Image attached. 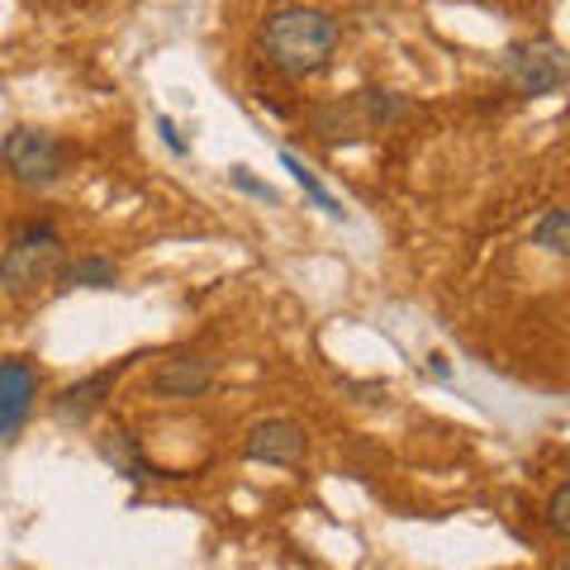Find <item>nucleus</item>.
<instances>
[{
    "label": "nucleus",
    "instance_id": "ddd939ff",
    "mask_svg": "<svg viewBox=\"0 0 570 570\" xmlns=\"http://www.w3.org/2000/svg\"><path fill=\"white\" fill-rule=\"evenodd\" d=\"M281 167H285V171H291V176H295V186H299V190H305V195H309V200H314L318 209H324V214H328V219H347V209H343V200H337V195H333V190H328L324 181H318V171H314V167L305 163V157H295L291 148H281Z\"/></svg>",
    "mask_w": 570,
    "mask_h": 570
},
{
    "label": "nucleus",
    "instance_id": "f257e3e1",
    "mask_svg": "<svg viewBox=\"0 0 570 570\" xmlns=\"http://www.w3.org/2000/svg\"><path fill=\"white\" fill-rule=\"evenodd\" d=\"M257 43L262 58L281 77H314V71L328 67L337 43H343V20L318 6H281L276 14H266Z\"/></svg>",
    "mask_w": 570,
    "mask_h": 570
},
{
    "label": "nucleus",
    "instance_id": "9b49d317",
    "mask_svg": "<svg viewBox=\"0 0 570 570\" xmlns=\"http://www.w3.org/2000/svg\"><path fill=\"white\" fill-rule=\"evenodd\" d=\"M96 452L110 461V466L119 471V475H129L134 485H142V480H153V466L142 461V452H138V442L124 433V428H110V433H100V442H96Z\"/></svg>",
    "mask_w": 570,
    "mask_h": 570
},
{
    "label": "nucleus",
    "instance_id": "39448f33",
    "mask_svg": "<svg viewBox=\"0 0 570 570\" xmlns=\"http://www.w3.org/2000/svg\"><path fill=\"white\" fill-rule=\"evenodd\" d=\"M309 452V433L295 419H257L243 433V456L257 466H299Z\"/></svg>",
    "mask_w": 570,
    "mask_h": 570
},
{
    "label": "nucleus",
    "instance_id": "9d476101",
    "mask_svg": "<svg viewBox=\"0 0 570 570\" xmlns=\"http://www.w3.org/2000/svg\"><path fill=\"white\" fill-rule=\"evenodd\" d=\"M356 105H362L371 134H385V129H395V124H404L409 115H414V100L400 96V91H381V86L356 91Z\"/></svg>",
    "mask_w": 570,
    "mask_h": 570
},
{
    "label": "nucleus",
    "instance_id": "f8f14e48",
    "mask_svg": "<svg viewBox=\"0 0 570 570\" xmlns=\"http://www.w3.org/2000/svg\"><path fill=\"white\" fill-rule=\"evenodd\" d=\"M62 291H115L119 285V266L110 257H77L62 266L58 276Z\"/></svg>",
    "mask_w": 570,
    "mask_h": 570
},
{
    "label": "nucleus",
    "instance_id": "f3484780",
    "mask_svg": "<svg viewBox=\"0 0 570 570\" xmlns=\"http://www.w3.org/2000/svg\"><path fill=\"white\" fill-rule=\"evenodd\" d=\"M157 134H163V142H167V153H171V157H190V142L181 138V129H176L167 115H157Z\"/></svg>",
    "mask_w": 570,
    "mask_h": 570
},
{
    "label": "nucleus",
    "instance_id": "7ed1b4c3",
    "mask_svg": "<svg viewBox=\"0 0 570 570\" xmlns=\"http://www.w3.org/2000/svg\"><path fill=\"white\" fill-rule=\"evenodd\" d=\"M0 163H6L10 181L24 186V190H48L62 181L67 171V148L58 134L48 129H33V124H20L10 129L6 142H0Z\"/></svg>",
    "mask_w": 570,
    "mask_h": 570
},
{
    "label": "nucleus",
    "instance_id": "1a4fd4ad",
    "mask_svg": "<svg viewBox=\"0 0 570 570\" xmlns=\"http://www.w3.org/2000/svg\"><path fill=\"white\" fill-rule=\"evenodd\" d=\"M309 129L324 138V142H356V138H371L366 115H362V105H356V91L343 96V100L318 105V110L309 115Z\"/></svg>",
    "mask_w": 570,
    "mask_h": 570
},
{
    "label": "nucleus",
    "instance_id": "f03ea898",
    "mask_svg": "<svg viewBox=\"0 0 570 570\" xmlns=\"http://www.w3.org/2000/svg\"><path fill=\"white\" fill-rule=\"evenodd\" d=\"M67 266V243L52 224H24L0 253V291L10 299H29L52 285Z\"/></svg>",
    "mask_w": 570,
    "mask_h": 570
},
{
    "label": "nucleus",
    "instance_id": "20e7f679",
    "mask_svg": "<svg viewBox=\"0 0 570 570\" xmlns=\"http://www.w3.org/2000/svg\"><path fill=\"white\" fill-rule=\"evenodd\" d=\"M499 77L509 81V91L519 96H557L566 77H570V58L561 43L551 39H519L504 48V58H499Z\"/></svg>",
    "mask_w": 570,
    "mask_h": 570
},
{
    "label": "nucleus",
    "instance_id": "4468645a",
    "mask_svg": "<svg viewBox=\"0 0 570 570\" xmlns=\"http://www.w3.org/2000/svg\"><path fill=\"white\" fill-rule=\"evenodd\" d=\"M532 243L547 247L551 257H566L570 253V214L561 205H547L538 219H532Z\"/></svg>",
    "mask_w": 570,
    "mask_h": 570
},
{
    "label": "nucleus",
    "instance_id": "0eeeda50",
    "mask_svg": "<svg viewBox=\"0 0 570 570\" xmlns=\"http://www.w3.org/2000/svg\"><path fill=\"white\" fill-rule=\"evenodd\" d=\"M138 362V356H129V362H115V366H105V371H91V376H81V381H71L58 390V400H52V414H58L62 423H91L105 400L115 395V385L124 381V371H129Z\"/></svg>",
    "mask_w": 570,
    "mask_h": 570
},
{
    "label": "nucleus",
    "instance_id": "dca6fc26",
    "mask_svg": "<svg viewBox=\"0 0 570 570\" xmlns=\"http://www.w3.org/2000/svg\"><path fill=\"white\" fill-rule=\"evenodd\" d=\"M228 181H234V190L253 195V200H262V205H276V200H281V195H276V186L257 181V176H253V167H234V171H228Z\"/></svg>",
    "mask_w": 570,
    "mask_h": 570
},
{
    "label": "nucleus",
    "instance_id": "2eb2a0df",
    "mask_svg": "<svg viewBox=\"0 0 570 570\" xmlns=\"http://www.w3.org/2000/svg\"><path fill=\"white\" fill-rule=\"evenodd\" d=\"M542 523H547L551 538H566V532H570V480H561V485L547 494V513H542Z\"/></svg>",
    "mask_w": 570,
    "mask_h": 570
},
{
    "label": "nucleus",
    "instance_id": "6e6552de",
    "mask_svg": "<svg viewBox=\"0 0 570 570\" xmlns=\"http://www.w3.org/2000/svg\"><path fill=\"white\" fill-rule=\"evenodd\" d=\"M39 400V366L29 356H6L0 362V442H10L33 414Z\"/></svg>",
    "mask_w": 570,
    "mask_h": 570
},
{
    "label": "nucleus",
    "instance_id": "423d86ee",
    "mask_svg": "<svg viewBox=\"0 0 570 570\" xmlns=\"http://www.w3.org/2000/svg\"><path fill=\"white\" fill-rule=\"evenodd\" d=\"M219 381V362L205 352H176L148 376V390L157 400H200Z\"/></svg>",
    "mask_w": 570,
    "mask_h": 570
}]
</instances>
